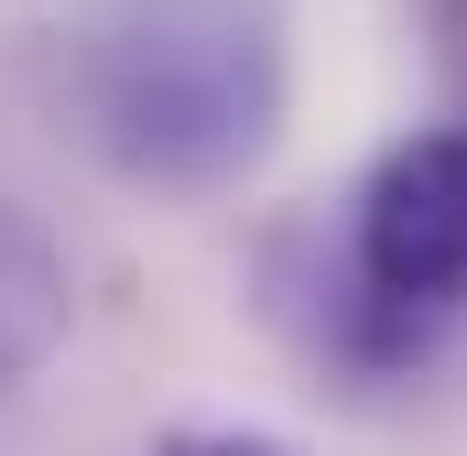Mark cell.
I'll list each match as a JSON object with an SVG mask.
<instances>
[{
  "mask_svg": "<svg viewBox=\"0 0 467 456\" xmlns=\"http://www.w3.org/2000/svg\"><path fill=\"white\" fill-rule=\"evenodd\" d=\"M66 119L119 185L229 196L294 119L283 0H88L66 22Z\"/></svg>",
  "mask_w": 467,
  "mask_h": 456,
  "instance_id": "1",
  "label": "cell"
},
{
  "mask_svg": "<svg viewBox=\"0 0 467 456\" xmlns=\"http://www.w3.org/2000/svg\"><path fill=\"white\" fill-rule=\"evenodd\" d=\"M272 305L358 380L435 358V337L467 316V119L380 141L337 239L272 261Z\"/></svg>",
  "mask_w": 467,
  "mask_h": 456,
  "instance_id": "2",
  "label": "cell"
},
{
  "mask_svg": "<svg viewBox=\"0 0 467 456\" xmlns=\"http://www.w3.org/2000/svg\"><path fill=\"white\" fill-rule=\"evenodd\" d=\"M77 326V272H66V239L33 218L22 196H0V391L33 380Z\"/></svg>",
  "mask_w": 467,
  "mask_h": 456,
  "instance_id": "3",
  "label": "cell"
},
{
  "mask_svg": "<svg viewBox=\"0 0 467 456\" xmlns=\"http://www.w3.org/2000/svg\"><path fill=\"white\" fill-rule=\"evenodd\" d=\"M141 456H305V446H283L261 424H185V435H163V446H141Z\"/></svg>",
  "mask_w": 467,
  "mask_h": 456,
  "instance_id": "4",
  "label": "cell"
}]
</instances>
